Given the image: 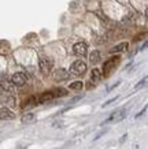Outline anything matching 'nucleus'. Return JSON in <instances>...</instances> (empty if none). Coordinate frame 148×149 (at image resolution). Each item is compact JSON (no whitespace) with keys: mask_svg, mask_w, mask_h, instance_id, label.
<instances>
[{"mask_svg":"<svg viewBox=\"0 0 148 149\" xmlns=\"http://www.w3.org/2000/svg\"><path fill=\"white\" fill-rule=\"evenodd\" d=\"M73 52L77 56H85L86 52H88V44L86 42H77L73 47Z\"/></svg>","mask_w":148,"mask_h":149,"instance_id":"423d86ee","label":"nucleus"},{"mask_svg":"<svg viewBox=\"0 0 148 149\" xmlns=\"http://www.w3.org/2000/svg\"><path fill=\"white\" fill-rule=\"evenodd\" d=\"M126 113H128V111H126L125 108L118 109V111H115V112L111 113V116L107 118V119L104 120L103 125H106V123H112V122H119V120H122V119H125L126 118Z\"/></svg>","mask_w":148,"mask_h":149,"instance_id":"7ed1b4c3","label":"nucleus"},{"mask_svg":"<svg viewBox=\"0 0 148 149\" xmlns=\"http://www.w3.org/2000/svg\"><path fill=\"white\" fill-rule=\"evenodd\" d=\"M89 60H90V63H97L99 60H100V52H99V51H93V52H90Z\"/></svg>","mask_w":148,"mask_h":149,"instance_id":"2eb2a0df","label":"nucleus"},{"mask_svg":"<svg viewBox=\"0 0 148 149\" xmlns=\"http://www.w3.org/2000/svg\"><path fill=\"white\" fill-rule=\"evenodd\" d=\"M54 79L56 82H60L63 81V79H67L69 78V72L66 71V70H63V68H58V70H55L54 71Z\"/></svg>","mask_w":148,"mask_h":149,"instance_id":"0eeeda50","label":"nucleus"},{"mask_svg":"<svg viewBox=\"0 0 148 149\" xmlns=\"http://www.w3.org/2000/svg\"><path fill=\"white\" fill-rule=\"evenodd\" d=\"M102 79V72L99 68H93L92 71H90V82L92 84H97L99 81Z\"/></svg>","mask_w":148,"mask_h":149,"instance_id":"1a4fd4ad","label":"nucleus"},{"mask_svg":"<svg viewBox=\"0 0 148 149\" xmlns=\"http://www.w3.org/2000/svg\"><path fill=\"white\" fill-rule=\"evenodd\" d=\"M39 66H40V71L44 74V75H48L49 72L52 71V67H54V62L51 59L45 58H40V62H39Z\"/></svg>","mask_w":148,"mask_h":149,"instance_id":"f257e3e1","label":"nucleus"},{"mask_svg":"<svg viewBox=\"0 0 148 149\" xmlns=\"http://www.w3.org/2000/svg\"><path fill=\"white\" fill-rule=\"evenodd\" d=\"M0 86H1V89L6 92H10V93H13L15 91V85L13 84V81L8 82V81H0Z\"/></svg>","mask_w":148,"mask_h":149,"instance_id":"9d476101","label":"nucleus"},{"mask_svg":"<svg viewBox=\"0 0 148 149\" xmlns=\"http://www.w3.org/2000/svg\"><path fill=\"white\" fill-rule=\"evenodd\" d=\"M147 81H148V77H147V78H144V79H141V81H140L139 84L136 85V88H135V89H140L141 86H144V85H145V82H147Z\"/></svg>","mask_w":148,"mask_h":149,"instance_id":"a211bd4d","label":"nucleus"},{"mask_svg":"<svg viewBox=\"0 0 148 149\" xmlns=\"http://www.w3.org/2000/svg\"><path fill=\"white\" fill-rule=\"evenodd\" d=\"M11 81H13V84L15 86H23L27 81V77L26 74H23V72H15L11 77Z\"/></svg>","mask_w":148,"mask_h":149,"instance_id":"39448f33","label":"nucleus"},{"mask_svg":"<svg viewBox=\"0 0 148 149\" xmlns=\"http://www.w3.org/2000/svg\"><path fill=\"white\" fill-rule=\"evenodd\" d=\"M39 104H41L40 96H32V97H29V99L25 101V105H26V107H29V105L34 107V105H39Z\"/></svg>","mask_w":148,"mask_h":149,"instance_id":"f8f14e48","label":"nucleus"},{"mask_svg":"<svg viewBox=\"0 0 148 149\" xmlns=\"http://www.w3.org/2000/svg\"><path fill=\"white\" fill-rule=\"evenodd\" d=\"M3 103H4L6 105H10V107H14V105H15V100H14V97H11V96H8V97H6V99L3 100Z\"/></svg>","mask_w":148,"mask_h":149,"instance_id":"f3484780","label":"nucleus"},{"mask_svg":"<svg viewBox=\"0 0 148 149\" xmlns=\"http://www.w3.org/2000/svg\"><path fill=\"white\" fill-rule=\"evenodd\" d=\"M34 119H36V115L34 113H26V115H23L22 116V123L23 125H29V123H33L34 122Z\"/></svg>","mask_w":148,"mask_h":149,"instance_id":"ddd939ff","label":"nucleus"},{"mask_svg":"<svg viewBox=\"0 0 148 149\" xmlns=\"http://www.w3.org/2000/svg\"><path fill=\"white\" fill-rule=\"evenodd\" d=\"M1 93H3V89H1V86H0V96H1Z\"/></svg>","mask_w":148,"mask_h":149,"instance_id":"412c9836","label":"nucleus"},{"mask_svg":"<svg viewBox=\"0 0 148 149\" xmlns=\"http://www.w3.org/2000/svg\"><path fill=\"white\" fill-rule=\"evenodd\" d=\"M147 47H148V41H147V42H145V44H144L143 47H141V49H145V48H147Z\"/></svg>","mask_w":148,"mask_h":149,"instance_id":"6ab92c4d","label":"nucleus"},{"mask_svg":"<svg viewBox=\"0 0 148 149\" xmlns=\"http://www.w3.org/2000/svg\"><path fill=\"white\" fill-rule=\"evenodd\" d=\"M119 63V56H112L111 59H108L107 62L104 63L103 66V71H104V75H108L110 72L117 67V64Z\"/></svg>","mask_w":148,"mask_h":149,"instance_id":"20e7f679","label":"nucleus"},{"mask_svg":"<svg viewBox=\"0 0 148 149\" xmlns=\"http://www.w3.org/2000/svg\"><path fill=\"white\" fill-rule=\"evenodd\" d=\"M15 115H14L8 108H0V119L1 120H8V119H14Z\"/></svg>","mask_w":148,"mask_h":149,"instance_id":"6e6552de","label":"nucleus"},{"mask_svg":"<svg viewBox=\"0 0 148 149\" xmlns=\"http://www.w3.org/2000/svg\"><path fill=\"white\" fill-rule=\"evenodd\" d=\"M86 71V64L82 60H76L74 63L70 66V72L73 75H82Z\"/></svg>","mask_w":148,"mask_h":149,"instance_id":"f03ea898","label":"nucleus"},{"mask_svg":"<svg viewBox=\"0 0 148 149\" xmlns=\"http://www.w3.org/2000/svg\"><path fill=\"white\" fill-rule=\"evenodd\" d=\"M145 17H147V18H148V7H147V8H145Z\"/></svg>","mask_w":148,"mask_h":149,"instance_id":"aec40b11","label":"nucleus"},{"mask_svg":"<svg viewBox=\"0 0 148 149\" xmlns=\"http://www.w3.org/2000/svg\"><path fill=\"white\" fill-rule=\"evenodd\" d=\"M69 88H70V89H73V91H81V89L84 88V84H82L81 81H76V82H72Z\"/></svg>","mask_w":148,"mask_h":149,"instance_id":"dca6fc26","label":"nucleus"},{"mask_svg":"<svg viewBox=\"0 0 148 149\" xmlns=\"http://www.w3.org/2000/svg\"><path fill=\"white\" fill-rule=\"evenodd\" d=\"M52 93H54V97H63V96H67V91L63 89V88H55L52 89Z\"/></svg>","mask_w":148,"mask_h":149,"instance_id":"4468645a","label":"nucleus"},{"mask_svg":"<svg viewBox=\"0 0 148 149\" xmlns=\"http://www.w3.org/2000/svg\"><path fill=\"white\" fill-rule=\"evenodd\" d=\"M129 48V44L128 42H121V44H118V45H115L114 48H111V54H118V52H125L126 49Z\"/></svg>","mask_w":148,"mask_h":149,"instance_id":"9b49d317","label":"nucleus"}]
</instances>
